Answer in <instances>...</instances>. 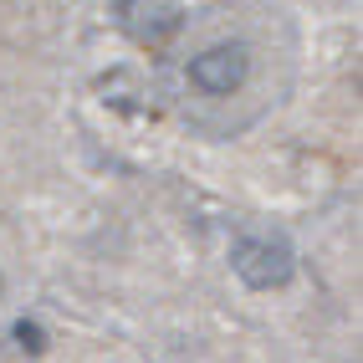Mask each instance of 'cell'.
I'll return each instance as SVG.
<instances>
[{
  "label": "cell",
  "instance_id": "6da1fadb",
  "mask_svg": "<svg viewBox=\"0 0 363 363\" xmlns=\"http://www.w3.org/2000/svg\"><path fill=\"white\" fill-rule=\"evenodd\" d=\"M230 266H235V277L256 286V292H272V286H286L292 281V246H286L281 235H240L235 240V251H230Z\"/></svg>",
  "mask_w": 363,
  "mask_h": 363
},
{
  "label": "cell",
  "instance_id": "7a4b0ae2",
  "mask_svg": "<svg viewBox=\"0 0 363 363\" xmlns=\"http://www.w3.org/2000/svg\"><path fill=\"white\" fill-rule=\"evenodd\" d=\"M246 77H251V52L240 41L205 46V52L189 62V82L200 92H215V98H230L235 87H246Z\"/></svg>",
  "mask_w": 363,
  "mask_h": 363
},
{
  "label": "cell",
  "instance_id": "3957f363",
  "mask_svg": "<svg viewBox=\"0 0 363 363\" xmlns=\"http://www.w3.org/2000/svg\"><path fill=\"white\" fill-rule=\"evenodd\" d=\"M123 26L143 46H164L179 31V6L174 0H123Z\"/></svg>",
  "mask_w": 363,
  "mask_h": 363
},
{
  "label": "cell",
  "instance_id": "277c9868",
  "mask_svg": "<svg viewBox=\"0 0 363 363\" xmlns=\"http://www.w3.org/2000/svg\"><path fill=\"white\" fill-rule=\"evenodd\" d=\"M16 343L26 348V353H41V348H46V333H41V323H26V318H21V323H16Z\"/></svg>",
  "mask_w": 363,
  "mask_h": 363
}]
</instances>
